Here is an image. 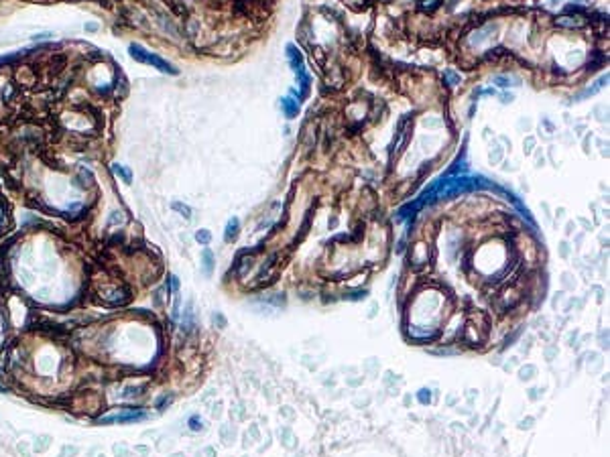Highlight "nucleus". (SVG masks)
Listing matches in <instances>:
<instances>
[{
  "instance_id": "f257e3e1",
  "label": "nucleus",
  "mask_w": 610,
  "mask_h": 457,
  "mask_svg": "<svg viewBox=\"0 0 610 457\" xmlns=\"http://www.w3.org/2000/svg\"><path fill=\"white\" fill-rule=\"evenodd\" d=\"M143 419H145V410L129 408V410H118V413H114L110 417H100L98 422H100V425H114V422H118V425H126V422H136V421H143Z\"/></svg>"
},
{
  "instance_id": "f03ea898",
  "label": "nucleus",
  "mask_w": 610,
  "mask_h": 457,
  "mask_svg": "<svg viewBox=\"0 0 610 457\" xmlns=\"http://www.w3.org/2000/svg\"><path fill=\"white\" fill-rule=\"evenodd\" d=\"M555 27H559V29H566V31H578V29H584V27H588V18H586L584 15H561V17H557L555 20Z\"/></svg>"
},
{
  "instance_id": "7ed1b4c3",
  "label": "nucleus",
  "mask_w": 610,
  "mask_h": 457,
  "mask_svg": "<svg viewBox=\"0 0 610 457\" xmlns=\"http://www.w3.org/2000/svg\"><path fill=\"white\" fill-rule=\"evenodd\" d=\"M100 297H102V301H106L110 305H122V303L129 301V293L124 289H118V287H108L104 291H100Z\"/></svg>"
},
{
  "instance_id": "20e7f679",
  "label": "nucleus",
  "mask_w": 610,
  "mask_h": 457,
  "mask_svg": "<svg viewBox=\"0 0 610 457\" xmlns=\"http://www.w3.org/2000/svg\"><path fill=\"white\" fill-rule=\"evenodd\" d=\"M147 63L148 65H153V67H157L159 71H163V73H171V75H177V70L173 65H169L163 57H159V55H155V53H148V57H147Z\"/></svg>"
},
{
  "instance_id": "39448f33",
  "label": "nucleus",
  "mask_w": 610,
  "mask_h": 457,
  "mask_svg": "<svg viewBox=\"0 0 610 457\" xmlns=\"http://www.w3.org/2000/svg\"><path fill=\"white\" fill-rule=\"evenodd\" d=\"M287 55H289V59H291V67L295 71H299V70H303V55H301V51H299L295 45H289L287 47Z\"/></svg>"
},
{
  "instance_id": "423d86ee",
  "label": "nucleus",
  "mask_w": 610,
  "mask_h": 457,
  "mask_svg": "<svg viewBox=\"0 0 610 457\" xmlns=\"http://www.w3.org/2000/svg\"><path fill=\"white\" fill-rule=\"evenodd\" d=\"M281 106H283V112H285V116L287 118H293V116H297V112H299V104H297V100H291V98H281Z\"/></svg>"
},
{
  "instance_id": "0eeeda50",
  "label": "nucleus",
  "mask_w": 610,
  "mask_h": 457,
  "mask_svg": "<svg viewBox=\"0 0 610 457\" xmlns=\"http://www.w3.org/2000/svg\"><path fill=\"white\" fill-rule=\"evenodd\" d=\"M129 55L132 57L134 61H141V63H147V57H148V51L143 47V45H136V43H132L130 47H129Z\"/></svg>"
},
{
  "instance_id": "6e6552de",
  "label": "nucleus",
  "mask_w": 610,
  "mask_h": 457,
  "mask_svg": "<svg viewBox=\"0 0 610 457\" xmlns=\"http://www.w3.org/2000/svg\"><path fill=\"white\" fill-rule=\"evenodd\" d=\"M238 230H240V222L238 218H232L226 226V232H224V240L226 242H232V240L238 236Z\"/></svg>"
},
{
  "instance_id": "1a4fd4ad",
  "label": "nucleus",
  "mask_w": 610,
  "mask_h": 457,
  "mask_svg": "<svg viewBox=\"0 0 610 457\" xmlns=\"http://www.w3.org/2000/svg\"><path fill=\"white\" fill-rule=\"evenodd\" d=\"M112 173H114V175H118V177L126 183V185H130V183H132V173H130V171L126 169V167L118 165V163H114V165H112Z\"/></svg>"
},
{
  "instance_id": "9d476101",
  "label": "nucleus",
  "mask_w": 610,
  "mask_h": 457,
  "mask_svg": "<svg viewBox=\"0 0 610 457\" xmlns=\"http://www.w3.org/2000/svg\"><path fill=\"white\" fill-rule=\"evenodd\" d=\"M606 84H608V75L600 77V79H598L596 84H592V86H590L588 89H584V91H582V96H578V98H575V102H578V100H584V98H588V96H592L594 91H598V89H600L602 86H606Z\"/></svg>"
},
{
  "instance_id": "9b49d317",
  "label": "nucleus",
  "mask_w": 610,
  "mask_h": 457,
  "mask_svg": "<svg viewBox=\"0 0 610 457\" xmlns=\"http://www.w3.org/2000/svg\"><path fill=\"white\" fill-rule=\"evenodd\" d=\"M202 262H203L205 274H210L214 270V254H212V250H203V252H202Z\"/></svg>"
},
{
  "instance_id": "f8f14e48",
  "label": "nucleus",
  "mask_w": 610,
  "mask_h": 457,
  "mask_svg": "<svg viewBox=\"0 0 610 457\" xmlns=\"http://www.w3.org/2000/svg\"><path fill=\"white\" fill-rule=\"evenodd\" d=\"M440 2H442V0H421V2H419V8H421V10H427V13H431V10H435L437 6H440Z\"/></svg>"
},
{
  "instance_id": "ddd939ff",
  "label": "nucleus",
  "mask_w": 610,
  "mask_h": 457,
  "mask_svg": "<svg viewBox=\"0 0 610 457\" xmlns=\"http://www.w3.org/2000/svg\"><path fill=\"white\" fill-rule=\"evenodd\" d=\"M173 210L177 211V213H181L183 218H189L191 215V210L187 208V205H183V203H179V201H173Z\"/></svg>"
},
{
  "instance_id": "4468645a",
  "label": "nucleus",
  "mask_w": 610,
  "mask_h": 457,
  "mask_svg": "<svg viewBox=\"0 0 610 457\" xmlns=\"http://www.w3.org/2000/svg\"><path fill=\"white\" fill-rule=\"evenodd\" d=\"M195 240H198L200 244H210L212 234H210V230H200L198 234H195Z\"/></svg>"
},
{
  "instance_id": "2eb2a0df",
  "label": "nucleus",
  "mask_w": 610,
  "mask_h": 457,
  "mask_svg": "<svg viewBox=\"0 0 610 457\" xmlns=\"http://www.w3.org/2000/svg\"><path fill=\"white\" fill-rule=\"evenodd\" d=\"M444 77H445V82L450 84V86H458V84H460V77H458V73H456V71H452V70L444 71Z\"/></svg>"
},
{
  "instance_id": "dca6fc26",
  "label": "nucleus",
  "mask_w": 610,
  "mask_h": 457,
  "mask_svg": "<svg viewBox=\"0 0 610 457\" xmlns=\"http://www.w3.org/2000/svg\"><path fill=\"white\" fill-rule=\"evenodd\" d=\"M494 84L497 86H502V88H509V86H519V79H506V77H499V79H494Z\"/></svg>"
},
{
  "instance_id": "f3484780",
  "label": "nucleus",
  "mask_w": 610,
  "mask_h": 457,
  "mask_svg": "<svg viewBox=\"0 0 610 457\" xmlns=\"http://www.w3.org/2000/svg\"><path fill=\"white\" fill-rule=\"evenodd\" d=\"M189 427H191L193 431H200V429H202V419H200V417H191V419H189Z\"/></svg>"
},
{
  "instance_id": "a211bd4d",
  "label": "nucleus",
  "mask_w": 610,
  "mask_h": 457,
  "mask_svg": "<svg viewBox=\"0 0 610 457\" xmlns=\"http://www.w3.org/2000/svg\"><path fill=\"white\" fill-rule=\"evenodd\" d=\"M116 222H122V213H120V211H114V213L110 215V224L114 226Z\"/></svg>"
},
{
  "instance_id": "6ab92c4d",
  "label": "nucleus",
  "mask_w": 610,
  "mask_h": 457,
  "mask_svg": "<svg viewBox=\"0 0 610 457\" xmlns=\"http://www.w3.org/2000/svg\"><path fill=\"white\" fill-rule=\"evenodd\" d=\"M86 31L88 33H96L98 31V22H86Z\"/></svg>"
},
{
  "instance_id": "aec40b11",
  "label": "nucleus",
  "mask_w": 610,
  "mask_h": 457,
  "mask_svg": "<svg viewBox=\"0 0 610 457\" xmlns=\"http://www.w3.org/2000/svg\"><path fill=\"white\" fill-rule=\"evenodd\" d=\"M171 287H173L175 293L179 291V279H177V277H171Z\"/></svg>"
},
{
  "instance_id": "412c9836",
  "label": "nucleus",
  "mask_w": 610,
  "mask_h": 457,
  "mask_svg": "<svg viewBox=\"0 0 610 457\" xmlns=\"http://www.w3.org/2000/svg\"><path fill=\"white\" fill-rule=\"evenodd\" d=\"M51 37V33H41V35H33V41H41V39H47Z\"/></svg>"
},
{
  "instance_id": "4be33fe9",
  "label": "nucleus",
  "mask_w": 610,
  "mask_h": 457,
  "mask_svg": "<svg viewBox=\"0 0 610 457\" xmlns=\"http://www.w3.org/2000/svg\"><path fill=\"white\" fill-rule=\"evenodd\" d=\"M513 100H515L513 96H502V102H513Z\"/></svg>"
},
{
  "instance_id": "5701e85b",
  "label": "nucleus",
  "mask_w": 610,
  "mask_h": 457,
  "mask_svg": "<svg viewBox=\"0 0 610 457\" xmlns=\"http://www.w3.org/2000/svg\"><path fill=\"white\" fill-rule=\"evenodd\" d=\"M2 390H4V388H2V386H0V392H2Z\"/></svg>"
}]
</instances>
